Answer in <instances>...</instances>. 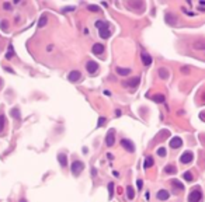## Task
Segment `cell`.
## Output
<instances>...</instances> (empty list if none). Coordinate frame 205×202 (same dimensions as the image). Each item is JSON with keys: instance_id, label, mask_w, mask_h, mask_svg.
<instances>
[{"instance_id": "obj_23", "label": "cell", "mask_w": 205, "mask_h": 202, "mask_svg": "<svg viewBox=\"0 0 205 202\" xmlns=\"http://www.w3.org/2000/svg\"><path fill=\"white\" fill-rule=\"evenodd\" d=\"M164 171H166V173H169V174H174V173H176V169H174V166L169 164V166L164 169Z\"/></svg>"}, {"instance_id": "obj_20", "label": "cell", "mask_w": 205, "mask_h": 202, "mask_svg": "<svg viewBox=\"0 0 205 202\" xmlns=\"http://www.w3.org/2000/svg\"><path fill=\"white\" fill-rule=\"evenodd\" d=\"M183 178L185 181H193L194 175H193V173H191V171H185V173L183 174Z\"/></svg>"}, {"instance_id": "obj_5", "label": "cell", "mask_w": 205, "mask_h": 202, "mask_svg": "<svg viewBox=\"0 0 205 202\" xmlns=\"http://www.w3.org/2000/svg\"><path fill=\"white\" fill-rule=\"evenodd\" d=\"M194 159V154H193V152H184L183 154L180 156V163L181 164H188V163H191Z\"/></svg>"}, {"instance_id": "obj_37", "label": "cell", "mask_w": 205, "mask_h": 202, "mask_svg": "<svg viewBox=\"0 0 205 202\" xmlns=\"http://www.w3.org/2000/svg\"><path fill=\"white\" fill-rule=\"evenodd\" d=\"M20 202H27V201H25V199H21V201H20Z\"/></svg>"}, {"instance_id": "obj_21", "label": "cell", "mask_w": 205, "mask_h": 202, "mask_svg": "<svg viewBox=\"0 0 205 202\" xmlns=\"http://www.w3.org/2000/svg\"><path fill=\"white\" fill-rule=\"evenodd\" d=\"M127 195H128L129 199H132V198L135 197V190H133L132 187H127Z\"/></svg>"}, {"instance_id": "obj_19", "label": "cell", "mask_w": 205, "mask_h": 202, "mask_svg": "<svg viewBox=\"0 0 205 202\" xmlns=\"http://www.w3.org/2000/svg\"><path fill=\"white\" fill-rule=\"evenodd\" d=\"M152 166H153V159H152L151 156H148V159L145 160V163H143V167H145V169H149Z\"/></svg>"}, {"instance_id": "obj_33", "label": "cell", "mask_w": 205, "mask_h": 202, "mask_svg": "<svg viewBox=\"0 0 205 202\" xmlns=\"http://www.w3.org/2000/svg\"><path fill=\"white\" fill-rule=\"evenodd\" d=\"M200 118H201V119H204V121H205V112H201V114H200Z\"/></svg>"}, {"instance_id": "obj_32", "label": "cell", "mask_w": 205, "mask_h": 202, "mask_svg": "<svg viewBox=\"0 0 205 202\" xmlns=\"http://www.w3.org/2000/svg\"><path fill=\"white\" fill-rule=\"evenodd\" d=\"M89 10L93 11V13H97V11H100V10H98L97 6H90V7H89Z\"/></svg>"}, {"instance_id": "obj_3", "label": "cell", "mask_w": 205, "mask_h": 202, "mask_svg": "<svg viewBox=\"0 0 205 202\" xmlns=\"http://www.w3.org/2000/svg\"><path fill=\"white\" fill-rule=\"evenodd\" d=\"M201 199H202V192L200 188L193 190V192L188 195V202H200Z\"/></svg>"}, {"instance_id": "obj_31", "label": "cell", "mask_w": 205, "mask_h": 202, "mask_svg": "<svg viewBox=\"0 0 205 202\" xmlns=\"http://www.w3.org/2000/svg\"><path fill=\"white\" fill-rule=\"evenodd\" d=\"M3 9H4V10H11V4L10 3H7V1H6V3H3Z\"/></svg>"}, {"instance_id": "obj_15", "label": "cell", "mask_w": 205, "mask_h": 202, "mask_svg": "<svg viewBox=\"0 0 205 202\" xmlns=\"http://www.w3.org/2000/svg\"><path fill=\"white\" fill-rule=\"evenodd\" d=\"M58 161H59V164L62 167H66L67 166V157H66V154H63V153L58 154Z\"/></svg>"}, {"instance_id": "obj_9", "label": "cell", "mask_w": 205, "mask_h": 202, "mask_svg": "<svg viewBox=\"0 0 205 202\" xmlns=\"http://www.w3.org/2000/svg\"><path fill=\"white\" fill-rule=\"evenodd\" d=\"M104 45L103 44H94L93 45V48H91V51H93V53L94 55H97V56H101L103 53H104Z\"/></svg>"}, {"instance_id": "obj_18", "label": "cell", "mask_w": 205, "mask_h": 202, "mask_svg": "<svg viewBox=\"0 0 205 202\" xmlns=\"http://www.w3.org/2000/svg\"><path fill=\"white\" fill-rule=\"evenodd\" d=\"M115 70H117V73H118L119 76H128L131 73V69H122V67H117Z\"/></svg>"}, {"instance_id": "obj_36", "label": "cell", "mask_w": 205, "mask_h": 202, "mask_svg": "<svg viewBox=\"0 0 205 202\" xmlns=\"http://www.w3.org/2000/svg\"><path fill=\"white\" fill-rule=\"evenodd\" d=\"M181 72H184V73H188V69H187V67H183V69H181Z\"/></svg>"}, {"instance_id": "obj_22", "label": "cell", "mask_w": 205, "mask_h": 202, "mask_svg": "<svg viewBox=\"0 0 205 202\" xmlns=\"http://www.w3.org/2000/svg\"><path fill=\"white\" fill-rule=\"evenodd\" d=\"M10 114H11V117H13V118H16V119H20V112H18V108H13Z\"/></svg>"}, {"instance_id": "obj_28", "label": "cell", "mask_w": 205, "mask_h": 202, "mask_svg": "<svg viewBox=\"0 0 205 202\" xmlns=\"http://www.w3.org/2000/svg\"><path fill=\"white\" fill-rule=\"evenodd\" d=\"M106 121H107V119H106L104 117H100V118H98V124H97V127H103V125L106 124Z\"/></svg>"}, {"instance_id": "obj_8", "label": "cell", "mask_w": 205, "mask_h": 202, "mask_svg": "<svg viewBox=\"0 0 205 202\" xmlns=\"http://www.w3.org/2000/svg\"><path fill=\"white\" fill-rule=\"evenodd\" d=\"M86 69H87V72H89L90 75L96 73V72H97V69H98L97 62H94V61H90V62H87V63H86Z\"/></svg>"}, {"instance_id": "obj_12", "label": "cell", "mask_w": 205, "mask_h": 202, "mask_svg": "<svg viewBox=\"0 0 205 202\" xmlns=\"http://www.w3.org/2000/svg\"><path fill=\"white\" fill-rule=\"evenodd\" d=\"M156 198L159 201H166V199L170 198V194H169V191H166V190H159V192L156 194Z\"/></svg>"}, {"instance_id": "obj_17", "label": "cell", "mask_w": 205, "mask_h": 202, "mask_svg": "<svg viewBox=\"0 0 205 202\" xmlns=\"http://www.w3.org/2000/svg\"><path fill=\"white\" fill-rule=\"evenodd\" d=\"M152 100H153L155 103H160V104H162V103H164V100H166V98H164L163 94H155V96L152 97Z\"/></svg>"}, {"instance_id": "obj_6", "label": "cell", "mask_w": 205, "mask_h": 202, "mask_svg": "<svg viewBox=\"0 0 205 202\" xmlns=\"http://www.w3.org/2000/svg\"><path fill=\"white\" fill-rule=\"evenodd\" d=\"M121 145H122V148L127 150V152H129V153H133L135 152V145L131 142V140H128V139H122L121 140Z\"/></svg>"}, {"instance_id": "obj_4", "label": "cell", "mask_w": 205, "mask_h": 202, "mask_svg": "<svg viewBox=\"0 0 205 202\" xmlns=\"http://www.w3.org/2000/svg\"><path fill=\"white\" fill-rule=\"evenodd\" d=\"M114 143H115V131L110 129L107 136H106V145H107L108 148H111V146H114Z\"/></svg>"}, {"instance_id": "obj_10", "label": "cell", "mask_w": 205, "mask_h": 202, "mask_svg": "<svg viewBox=\"0 0 205 202\" xmlns=\"http://www.w3.org/2000/svg\"><path fill=\"white\" fill-rule=\"evenodd\" d=\"M181 146H183V140H181V138L174 136V138L170 140V148H172V149H178V148H181Z\"/></svg>"}, {"instance_id": "obj_26", "label": "cell", "mask_w": 205, "mask_h": 202, "mask_svg": "<svg viewBox=\"0 0 205 202\" xmlns=\"http://www.w3.org/2000/svg\"><path fill=\"white\" fill-rule=\"evenodd\" d=\"M112 191H114V182L108 184V192H110V198H112Z\"/></svg>"}, {"instance_id": "obj_24", "label": "cell", "mask_w": 205, "mask_h": 202, "mask_svg": "<svg viewBox=\"0 0 205 202\" xmlns=\"http://www.w3.org/2000/svg\"><path fill=\"white\" fill-rule=\"evenodd\" d=\"M156 153H157L160 157H164V156H166V149H164V148H159Z\"/></svg>"}, {"instance_id": "obj_34", "label": "cell", "mask_w": 205, "mask_h": 202, "mask_svg": "<svg viewBox=\"0 0 205 202\" xmlns=\"http://www.w3.org/2000/svg\"><path fill=\"white\" fill-rule=\"evenodd\" d=\"M0 25H1V27H3V28H4V30H6V28H7V22H3V24H0Z\"/></svg>"}, {"instance_id": "obj_30", "label": "cell", "mask_w": 205, "mask_h": 202, "mask_svg": "<svg viewBox=\"0 0 205 202\" xmlns=\"http://www.w3.org/2000/svg\"><path fill=\"white\" fill-rule=\"evenodd\" d=\"M13 55H14V52H11V48H9V51H7V53H6V59H11Z\"/></svg>"}, {"instance_id": "obj_29", "label": "cell", "mask_w": 205, "mask_h": 202, "mask_svg": "<svg viewBox=\"0 0 205 202\" xmlns=\"http://www.w3.org/2000/svg\"><path fill=\"white\" fill-rule=\"evenodd\" d=\"M201 44H204V45H200L198 42H195L194 48H195V49H204V51H205V42H201Z\"/></svg>"}, {"instance_id": "obj_2", "label": "cell", "mask_w": 205, "mask_h": 202, "mask_svg": "<svg viewBox=\"0 0 205 202\" xmlns=\"http://www.w3.org/2000/svg\"><path fill=\"white\" fill-rule=\"evenodd\" d=\"M84 169V164H83V161H80V160H75L73 163H72V166H70V171H72V174L77 177V175H80V173L83 171Z\"/></svg>"}, {"instance_id": "obj_13", "label": "cell", "mask_w": 205, "mask_h": 202, "mask_svg": "<svg viewBox=\"0 0 205 202\" xmlns=\"http://www.w3.org/2000/svg\"><path fill=\"white\" fill-rule=\"evenodd\" d=\"M140 58H142V62H143V65H145V66H151V65H152V56L149 55V53L142 52Z\"/></svg>"}, {"instance_id": "obj_14", "label": "cell", "mask_w": 205, "mask_h": 202, "mask_svg": "<svg viewBox=\"0 0 205 202\" xmlns=\"http://www.w3.org/2000/svg\"><path fill=\"white\" fill-rule=\"evenodd\" d=\"M157 75H159V77H162L163 80H166V79H169L170 73H169V70H167L166 67H160V69L157 70Z\"/></svg>"}, {"instance_id": "obj_35", "label": "cell", "mask_w": 205, "mask_h": 202, "mask_svg": "<svg viewBox=\"0 0 205 202\" xmlns=\"http://www.w3.org/2000/svg\"><path fill=\"white\" fill-rule=\"evenodd\" d=\"M138 188H139V190H140V188H142V181H138Z\"/></svg>"}, {"instance_id": "obj_27", "label": "cell", "mask_w": 205, "mask_h": 202, "mask_svg": "<svg viewBox=\"0 0 205 202\" xmlns=\"http://www.w3.org/2000/svg\"><path fill=\"white\" fill-rule=\"evenodd\" d=\"M45 24H46V16H42L41 20H40V22H38V25H40V27H44Z\"/></svg>"}, {"instance_id": "obj_7", "label": "cell", "mask_w": 205, "mask_h": 202, "mask_svg": "<svg viewBox=\"0 0 205 202\" xmlns=\"http://www.w3.org/2000/svg\"><path fill=\"white\" fill-rule=\"evenodd\" d=\"M80 79H82V73H80L79 70H73V72H70V73L67 75V80H69V82H73V83H75V82H79Z\"/></svg>"}, {"instance_id": "obj_11", "label": "cell", "mask_w": 205, "mask_h": 202, "mask_svg": "<svg viewBox=\"0 0 205 202\" xmlns=\"http://www.w3.org/2000/svg\"><path fill=\"white\" fill-rule=\"evenodd\" d=\"M139 82H140L139 77H132L128 82H124L122 86H124V87H136V86L139 84Z\"/></svg>"}, {"instance_id": "obj_38", "label": "cell", "mask_w": 205, "mask_h": 202, "mask_svg": "<svg viewBox=\"0 0 205 202\" xmlns=\"http://www.w3.org/2000/svg\"><path fill=\"white\" fill-rule=\"evenodd\" d=\"M1 83H3V82H1V79H0V86H1Z\"/></svg>"}, {"instance_id": "obj_25", "label": "cell", "mask_w": 205, "mask_h": 202, "mask_svg": "<svg viewBox=\"0 0 205 202\" xmlns=\"http://www.w3.org/2000/svg\"><path fill=\"white\" fill-rule=\"evenodd\" d=\"M4 121H6V119H4V115L0 114V132H1L3 128H4Z\"/></svg>"}, {"instance_id": "obj_1", "label": "cell", "mask_w": 205, "mask_h": 202, "mask_svg": "<svg viewBox=\"0 0 205 202\" xmlns=\"http://www.w3.org/2000/svg\"><path fill=\"white\" fill-rule=\"evenodd\" d=\"M96 27L98 28V35L103 38V39H107L111 37V31H110V25L107 21H103V20H98L96 22Z\"/></svg>"}, {"instance_id": "obj_16", "label": "cell", "mask_w": 205, "mask_h": 202, "mask_svg": "<svg viewBox=\"0 0 205 202\" xmlns=\"http://www.w3.org/2000/svg\"><path fill=\"white\" fill-rule=\"evenodd\" d=\"M170 184H172V185L174 187V188H176V190H181V191L184 190V185L181 184V181L176 180V178H173V180L170 181Z\"/></svg>"}]
</instances>
